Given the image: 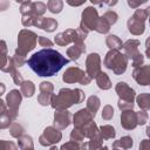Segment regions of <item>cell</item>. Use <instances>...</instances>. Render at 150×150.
<instances>
[{
    "mask_svg": "<svg viewBox=\"0 0 150 150\" xmlns=\"http://www.w3.org/2000/svg\"><path fill=\"white\" fill-rule=\"evenodd\" d=\"M69 62L57 50L52 48H45L34 53L28 60L27 64L39 76L49 77L54 76L63 66Z\"/></svg>",
    "mask_w": 150,
    "mask_h": 150,
    "instance_id": "1",
    "label": "cell"
},
{
    "mask_svg": "<svg viewBox=\"0 0 150 150\" xmlns=\"http://www.w3.org/2000/svg\"><path fill=\"white\" fill-rule=\"evenodd\" d=\"M83 100V94L80 89H61L57 96H53V107L59 109H64L74 103L77 104Z\"/></svg>",
    "mask_w": 150,
    "mask_h": 150,
    "instance_id": "2",
    "label": "cell"
},
{
    "mask_svg": "<svg viewBox=\"0 0 150 150\" xmlns=\"http://www.w3.org/2000/svg\"><path fill=\"white\" fill-rule=\"evenodd\" d=\"M104 64L108 68L112 69V71L118 75V74H122L127 68V57L120 54L117 49H112L107 54L104 59Z\"/></svg>",
    "mask_w": 150,
    "mask_h": 150,
    "instance_id": "3",
    "label": "cell"
},
{
    "mask_svg": "<svg viewBox=\"0 0 150 150\" xmlns=\"http://www.w3.org/2000/svg\"><path fill=\"white\" fill-rule=\"evenodd\" d=\"M18 43H19V48H18L16 53H19V56L25 57L26 53L32 50L35 47L36 35L29 30H21L19 39H18Z\"/></svg>",
    "mask_w": 150,
    "mask_h": 150,
    "instance_id": "4",
    "label": "cell"
},
{
    "mask_svg": "<svg viewBox=\"0 0 150 150\" xmlns=\"http://www.w3.org/2000/svg\"><path fill=\"white\" fill-rule=\"evenodd\" d=\"M148 9L145 11H137L135 13V15L132 18H130V20L128 21V26H129V30L132 34H142L144 32V20L148 16Z\"/></svg>",
    "mask_w": 150,
    "mask_h": 150,
    "instance_id": "5",
    "label": "cell"
},
{
    "mask_svg": "<svg viewBox=\"0 0 150 150\" xmlns=\"http://www.w3.org/2000/svg\"><path fill=\"white\" fill-rule=\"evenodd\" d=\"M63 81L68 83L73 82H81L82 84H88L90 82V77H87V75L79 68H69L63 74Z\"/></svg>",
    "mask_w": 150,
    "mask_h": 150,
    "instance_id": "6",
    "label": "cell"
},
{
    "mask_svg": "<svg viewBox=\"0 0 150 150\" xmlns=\"http://www.w3.org/2000/svg\"><path fill=\"white\" fill-rule=\"evenodd\" d=\"M82 19H83V20H82V25H84L88 29H95V28H96L98 18H97V12L95 11V8L88 7V8L83 12Z\"/></svg>",
    "mask_w": 150,
    "mask_h": 150,
    "instance_id": "7",
    "label": "cell"
},
{
    "mask_svg": "<svg viewBox=\"0 0 150 150\" xmlns=\"http://www.w3.org/2000/svg\"><path fill=\"white\" fill-rule=\"evenodd\" d=\"M87 70L89 74V77H96V75L100 73V56L98 54H90L87 59Z\"/></svg>",
    "mask_w": 150,
    "mask_h": 150,
    "instance_id": "8",
    "label": "cell"
},
{
    "mask_svg": "<svg viewBox=\"0 0 150 150\" xmlns=\"http://www.w3.org/2000/svg\"><path fill=\"white\" fill-rule=\"evenodd\" d=\"M77 40V33L76 30L73 29H68L67 32L60 33L57 36H55V43L60 45V46H64L70 41H76Z\"/></svg>",
    "mask_w": 150,
    "mask_h": 150,
    "instance_id": "9",
    "label": "cell"
},
{
    "mask_svg": "<svg viewBox=\"0 0 150 150\" xmlns=\"http://www.w3.org/2000/svg\"><path fill=\"white\" fill-rule=\"evenodd\" d=\"M116 91L118 93V95L121 96L122 100L124 101H128V102H132L134 101V97H135V93L131 88H129L127 86V83L124 82H120L116 87Z\"/></svg>",
    "mask_w": 150,
    "mask_h": 150,
    "instance_id": "10",
    "label": "cell"
},
{
    "mask_svg": "<svg viewBox=\"0 0 150 150\" xmlns=\"http://www.w3.org/2000/svg\"><path fill=\"white\" fill-rule=\"evenodd\" d=\"M122 125L125 129H134L137 124V115L134 111H124L121 116Z\"/></svg>",
    "mask_w": 150,
    "mask_h": 150,
    "instance_id": "11",
    "label": "cell"
},
{
    "mask_svg": "<svg viewBox=\"0 0 150 150\" xmlns=\"http://www.w3.org/2000/svg\"><path fill=\"white\" fill-rule=\"evenodd\" d=\"M34 25L38 27H41L42 29H45L47 32H53L57 27V22L52 18H47V19L46 18H36Z\"/></svg>",
    "mask_w": 150,
    "mask_h": 150,
    "instance_id": "12",
    "label": "cell"
},
{
    "mask_svg": "<svg viewBox=\"0 0 150 150\" xmlns=\"http://www.w3.org/2000/svg\"><path fill=\"white\" fill-rule=\"evenodd\" d=\"M134 77L138 83L143 86H148L149 84V67L144 66L142 68H137L134 71Z\"/></svg>",
    "mask_w": 150,
    "mask_h": 150,
    "instance_id": "13",
    "label": "cell"
},
{
    "mask_svg": "<svg viewBox=\"0 0 150 150\" xmlns=\"http://www.w3.org/2000/svg\"><path fill=\"white\" fill-rule=\"evenodd\" d=\"M91 117L93 115L89 112L88 114V110L86 109H81L80 111H77V114L74 116V124L76 128H82V125L86 123V122H90L91 121Z\"/></svg>",
    "mask_w": 150,
    "mask_h": 150,
    "instance_id": "14",
    "label": "cell"
},
{
    "mask_svg": "<svg viewBox=\"0 0 150 150\" xmlns=\"http://www.w3.org/2000/svg\"><path fill=\"white\" fill-rule=\"evenodd\" d=\"M69 124V114L64 110H59L55 112V127H59L60 129L66 128Z\"/></svg>",
    "mask_w": 150,
    "mask_h": 150,
    "instance_id": "15",
    "label": "cell"
},
{
    "mask_svg": "<svg viewBox=\"0 0 150 150\" xmlns=\"http://www.w3.org/2000/svg\"><path fill=\"white\" fill-rule=\"evenodd\" d=\"M43 137L47 138V142L45 143V145H50L52 143H56L61 139V132L53 129V128H47L45 130Z\"/></svg>",
    "mask_w": 150,
    "mask_h": 150,
    "instance_id": "16",
    "label": "cell"
},
{
    "mask_svg": "<svg viewBox=\"0 0 150 150\" xmlns=\"http://www.w3.org/2000/svg\"><path fill=\"white\" fill-rule=\"evenodd\" d=\"M7 102L11 109H13L14 111L16 110V108L19 107L20 102H21V95L18 90H12L8 95H7Z\"/></svg>",
    "mask_w": 150,
    "mask_h": 150,
    "instance_id": "17",
    "label": "cell"
},
{
    "mask_svg": "<svg viewBox=\"0 0 150 150\" xmlns=\"http://www.w3.org/2000/svg\"><path fill=\"white\" fill-rule=\"evenodd\" d=\"M86 50L82 41H75V46L68 49V55L71 57V60H77L80 55Z\"/></svg>",
    "mask_w": 150,
    "mask_h": 150,
    "instance_id": "18",
    "label": "cell"
},
{
    "mask_svg": "<svg viewBox=\"0 0 150 150\" xmlns=\"http://www.w3.org/2000/svg\"><path fill=\"white\" fill-rule=\"evenodd\" d=\"M96 81L101 89H109L111 87L110 80L105 73H98V75H96Z\"/></svg>",
    "mask_w": 150,
    "mask_h": 150,
    "instance_id": "19",
    "label": "cell"
},
{
    "mask_svg": "<svg viewBox=\"0 0 150 150\" xmlns=\"http://www.w3.org/2000/svg\"><path fill=\"white\" fill-rule=\"evenodd\" d=\"M34 90H35V87H34V84L30 82V81H22V84H21V93L25 95V96H27V97H29V96H32L33 94H34Z\"/></svg>",
    "mask_w": 150,
    "mask_h": 150,
    "instance_id": "20",
    "label": "cell"
},
{
    "mask_svg": "<svg viewBox=\"0 0 150 150\" xmlns=\"http://www.w3.org/2000/svg\"><path fill=\"white\" fill-rule=\"evenodd\" d=\"M100 105V100L96 97V96H90L89 100H88V105H87V109L90 111V114L93 116H95L96 114V110Z\"/></svg>",
    "mask_w": 150,
    "mask_h": 150,
    "instance_id": "21",
    "label": "cell"
},
{
    "mask_svg": "<svg viewBox=\"0 0 150 150\" xmlns=\"http://www.w3.org/2000/svg\"><path fill=\"white\" fill-rule=\"evenodd\" d=\"M107 45L110 48H115V49H121L122 48V42L120 41V39L115 35H110L107 39Z\"/></svg>",
    "mask_w": 150,
    "mask_h": 150,
    "instance_id": "22",
    "label": "cell"
},
{
    "mask_svg": "<svg viewBox=\"0 0 150 150\" xmlns=\"http://www.w3.org/2000/svg\"><path fill=\"white\" fill-rule=\"evenodd\" d=\"M48 8L53 13H60L62 9V1L61 0H49Z\"/></svg>",
    "mask_w": 150,
    "mask_h": 150,
    "instance_id": "23",
    "label": "cell"
},
{
    "mask_svg": "<svg viewBox=\"0 0 150 150\" xmlns=\"http://www.w3.org/2000/svg\"><path fill=\"white\" fill-rule=\"evenodd\" d=\"M101 132H102V136L104 138H111V137L115 136V129L110 125L101 127Z\"/></svg>",
    "mask_w": 150,
    "mask_h": 150,
    "instance_id": "24",
    "label": "cell"
},
{
    "mask_svg": "<svg viewBox=\"0 0 150 150\" xmlns=\"http://www.w3.org/2000/svg\"><path fill=\"white\" fill-rule=\"evenodd\" d=\"M137 101H138V105L141 107V108H143V109H148L149 108V95L148 94H143V95H141V96H138L137 97Z\"/></svg>",
    "mask_w": 150,
    "mask_h": 150,
    "instance_id": "25",
    "label": "cell"
},
{
    "mask_svg": "<svg viewBox=\"0 0 150 150\" xmlns=\"http://www.w3.org/2000/svg\"><path fill=\"white\" fill-rule=\"evenodd\" d=\"M103 18L108 21V23L109 25H112V23H115L116 22V20H117V14L115 13V12H107L104 15H103Z\"/></svg>",
    "mask_w": 150,
    "mask_h": 150,
    "instance_id": "26",
    "label": "cell"
},
{
    "mask_svg": "<svg viewBox=\"0 0 150 150\" xmlns=\"http://www.w3.org/2000/svg\"><path fill=\"white\" fill-rule=\"evenodd\" d=\"M112 114H114L112 108H111L110 105H107V107L103 109V114H102V116H103V118H105V120H110L111 116H112Z\"/></svg>",
    "mask_w": 150,
    "mask_h": 150,
    "instance_id": "27",
    "label": "cell"
},
{
    "mask_svg": "<svg viewBox=\"0 0 150 150\" xmlns=\"http://www.w3.org/2000/svg\"><path fill=\"white\" fill-rule=\"evenodd\" d=\"M120 143H121V145H122L123 148H129V146L132 145V138L125 136V137H123V138L120 139Z\"/></svg>",
    "mask_w": 150,
    "mask_h": 150,
    "instance_id": "28",
    "label": "cell"
},
{
    "mask_svg": "<svg viewBox=\"0 0 150 150\" xmlns=\"http://www.w3.org/2000/svg\"><path fill=\"white\" fill-rule=\"evenodd\" d=\"M137 117H138L137 123H139V124H144V123L146 122L148 115H146V112H145V111H142L141 114H138V115H137Z\"/></svg>",
    "mask_w": 150,
    "mask_h": 150,
    "instance_id": "29",
    "label": "cell"
},
{
    "mask_svg": "<svg viewBox=\"0 0 150 150\" xmlns=\"http://www.w3.org/2000/svg\"><path fill=\"white\" fill-rule=\"evenodd\" d=\"M39 43H40L41 46H48V47H52V45H53V42H52L50 40L43 38V36H40V38H39Z\"/></svg>",
    "mask_w": 150,
    "mask_h": 150,
    "instance_id": "30",
    "label": "cell"
},
{
    "mask_svg": "<svg viewBox=\"0 0 150 150\" xmlns=\"http://www.w3.org/2000/svg\"><path fill=\"white\" fill-rule=\"evenodd\" d=\"M146 0H128V4H129V6L130 7H137L138 5H141V4H143V2H145Z\"/></svg>",
    "mask_w": 150,
    "mask_h": 150,
    "instance_id": "31",
    "label": "cell"
},
{
    "mask_svg": "<svg viewBox=\"0 0 150 150\" xmlns=\"http://www.w3.org/2000/svg\"><path fill=\"white\" fill-rule=\"evenodd\" d=\"M84 1H86V0H67V2H68L69 5H71V6H80V5H82Z\"/></svg>",
    "mask_w": 150,
    "mask_h": 150,
    "instance_id": "32",
    "label": "cell"
},
{
    "mask_svg": "<svg viewBox=\"0 0 150 150\" xmlns=\"http://www.w3.org/2000/svg\"><path fill=\"white\" fill-rule=\"evenodd\" d=\"M8 7V1L7 0H0V11H5Z\"/></svg>",
    "mask_w": 150,
    "mask_h": 150,
    "instance_id": "33",
    "label": "cell"
},
{
    "mask_svg": "<svg viewBox=\"0 0 150 150\" xmlns=\"http://www.w3.org/2000/svg\"><path fill=\"white\" fill-rule=\"evenodd\" d=\"M104 2H105L107 5H109V6H114V5H116L117 0H104Z\"/></svg>",
    "mask_w": 150,
    "mask_h": 150,
    "instance_id": "34",
    "label": "cell"
},
{
    "mask_svg": "<svg viewBox=\"0 0 150 150\" xmlns=\"http://www.w3.org/2000/svg\"><path fill=\"white\" fill-rule=\"evenodd\" d=\"M90 1H91L93 4H97V5H101L103 0H90Z\"/></svg>",
    "mask_w": 150,
    "mask_h": 150,
    "instance_id": "35",
    "label": "cell"
},
{
    "mask_svg": "<svg viewBox=\"0 0 150 150\" xmlns=\"http://www.w3.org/2000/svg\"><path fill=\"white\" fill-rule=\"evenodd\" d=\"M18 2H28L29 0H16Z\"/></svg>",
    "mask_w": 150,
    "mask_h": 150,
    "instance_id": "36",
    "label": "cell"
}]
</instances>
